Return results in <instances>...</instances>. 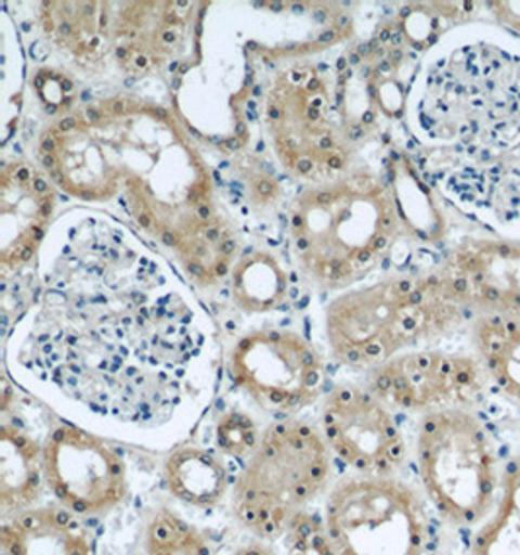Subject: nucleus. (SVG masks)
<instances>
[{"label":"nucleus","instance_id":"f257e3e1","mask_svg":"<svg viewBox=\"0 0 520 555\" xmlns=\"http://www.w3.org/2000/svg\"><path fill=\"white\" fill-rule=\"evenodd\" d=\"M415 464L425 499L444 527L476 532L492 515L505 466L472 410L427 413L417 427Z\"/></svg>","mask_w":520,"mask_h":555},{"label":"nucleus","instance_id":"f03ea898","mask_svg":"<svg viewBox=\"0 0 520 555\" xmlns=\"http://www.w3.org/2000/svg\"><path fill=\"white\" fill-rule=\"evenodd\" d=\"M329 476L328 444L318 433L307 423H277L232 486V515L251 537L275 540L328 488Z\"/></svg>","mask_w":520,"mask_h":555},{"label":"nucleus","instance_id":"7ed1b4c3","mask_svg":"<svg viewBox=\"0 0 520 555\" xmlns=\"http://www.w3.org/2000/svg\"><path fill=\"white\" fill-rule=\"evenodd\" d=\"M433 513L402 479L356 476L329 491L324 520L339 555H433L448 546Z\"/></svg>","mask_w":520,"mask_h":555},{"label":"nucleus","instance_id":"20e7f679","mask_svg":"<svg viewBox=\"0 0 520 555\" xmlns=\"http://www.w3.org/2000/svg\"><path fill=\"white\" fill-rule=\"evenodd\" d=\"M366 307L347 308L329 322V339L339 359L355 366L385 364L405 347L446 334L463 322L443 278L415 283L398 279L370 288Z\"/></svg>","mask_w":520,"mask_h":555},{"label":"nucleus","instance_id":"39448f33","mask_svg":"<svg viewBox=\"0 0 520 555\" xmlns=\"http://www.w3.org/2000/svg\"><path fill=\"white\" fill-rule=\"evenodd\" d=\"M46 488L78 517H104L126 501L123 459L96 435L61 425L43 444Z\"/></svg>","mask_w":520,"mask_h":555},{"label":"nucleus","instance_id":"423d86ee","mask_svg":"<svg viewBox=\"0 0 520 555\" xmlns=\"http://www.w3.org/2000/svg\"><path fill=\"white\" fill-rule=\"evenodd\" d=\"M231 378L281 420L314 402L324 384L316 351L281 332L246 335L232 351Z\"/></svg>","mask_w":520,"mask_h":555},{"label":"nucleus","instance_id":"0eeeda50","mask_svg":"<svg viewBox=\"0 0 520 555\" xmlns=\"http://www.w3.org/2000/svg\"><path fill=\"white\" fill-rule=\"evenodd\" d=\"M487 376L478 357L421 351L400 354L380 364L373 376V392L405 412L470 410L480 402Z\"/></svg>","mask_w":520,"mask_h":555},{"label":"nucleus","instance_id":"6e6552de","mask_svg":"<svg viewBox=\"0 0 520 555\" xmlns=\"http://www.w3.org/2000/svg\"><path fill=\"white\" fill-rule=\"evenodd\" d=\"M329 449L366 478H395L407 456L394 415L375 392L343 386L329 393L322 413Z\"/></svg>","mask_w":520,"mask_h":555},{"label":"nucleus","instance_id":"1a4fd4ad","mask_svg":"<svg viewBox=\"0 0 520 555\" xmlns=\"http://www.w3.org/2000/svg\"><path fill=\"white\" fill-rule=\"evenodd\" d=\"M4 555H96V542L78 515L65 507H31L4 518Z\"/></svg>","mask_w":520,"mask_h":555},{"label":"nucleus","instance_id":"9d476101","mask_svg":"<svg viewBox=\"0 0 520 555\" xmlns=\"http://www.w3.org/2000/svg\"><path fill=\"white\" fill-rule=\"evenodd\" d=\"M46 486L43 447L24 431L22 423L2 425L0 435V505L4 518L36 507Z\"/></svg>","mask_w":520,"mask_h":555},{"label":"nucleus","instance_id":"9b49d317","mask_svg":"<svg viewBox=\"0 0 520 555\" xmlns=\"http://www.w3.org/2000/svg\"><path fill=\"white\" fill-rule=\"evenodd\" d=\"M166 489L183 505L212 508L229 495V469L209 450L185 447L172 452L162 469Z\"/></svg>","mask_w":520,"mask_h":555},{"label":"nucleus","instance_id":"f8f14e48","mask_svg":"<svg viewBox=\"0 0 520 555\" xmlns=\"http://www.w3.org/2000/svg\"><path fill=\"white\" fill-rule=\"evenodd\" d=\"M472 334L487 380L520 405V318L482 314Z\"/></svg>","mask_w":520,"mask_h":555},{"label":"nucleus","instance_id":"ddd939ff","mask_svg":"<svg viewBox=\"0 0 520 555\" xmlns=\"http://www.w3.org/2000/svg\"><path fill=\"white\" fill-rule=\"evenodd\" d=\"M468 555H520V447L505 464L495 508L473 532Z\"/></svg>","mask_w":520,"mask_h":555},{"label":"nucleus","instance_id":"4468645a","mask_svg":"<svg viewBox=\"0 0 520 555\" xmlns=\"http://www.w3.org/2000/svg\"><path fill=\"white\" fill-rule=\"evenodd\" d=\"M143 555H214L209 540L178 511L158 505L141 530Z\"/></svg>","mask_w":520,"mask_h":555},{"label":"nucleus","instance_id":"2eb2a0df","mask_svg":"<svg viewBox=\"0 0 520 555\" xmlns=\"http://www.w3.org/2000/svg\"><path fill=\"white\" fill-rule=\"evenodd\" d=\"M285 538L287 555H339L326 520L304 511L290 522Z\"/></svg>","mask_w":520,"mask_h":555},{"label":"nucleus","instance_id":"dca6fc26","mask_svg":"<svg viewBox=\"0 0 520 555\" xmlns=\"http://www.w3.org/2000/svg\"><path fill=\"white\" fill-rule=\"evenodd\" d=\"M260 441L256 425L242 413H226L217 425V447L232 459H250Z\"/></svg>","mask_w":520,"mask_h":555},{"label":"nucleus","instance_id":"f3484780","mask_svg":"<svg viewBox=\"0 0 520 555\" xmlns=\"http://www.w3.org/2000/svg\"><path fill=\"white\" fill-rule=\"evenodd\" d=\"M487 9L492 10L493 16L502 24L503 28L511 29L512 34L520 36V0H497L487 2Z\"/></svg>","mask_w":520,"mask_h":555},{"label":"nucleus","instance_id":"a211bd4d","mask_svg":"<svg viewBox=\"0 0 520 555\" xmlns=\"http://www.w3.org/2000/svg\"><path fill=\"white\" fill-rule=\"evenodd\" d=\"M232 555H280L270 544H265V540L251 537L250 540L242 542L240 546L232 552Z\"/></svg>","mask_w":520,"mask_h":555},{"label":"nucleus","instance_id":"6ab92c4d","mask_svg":"<svg viewBox=\"0 0 520 555\" xmlns=\"http://www.w3.org/2000/svg\"><path fill=\"white\" fill-rule=\"evenodd\" d=\"M253 193L261 199H273L277 195V185L270 178H258L253 182Z\"/></svg>","mask_w":520,"mask_h":555},{"label":"nucleus","instance_id":"aec40b11","mask_svg":"<svg viewBox=\"0 0 520 555\" xmlns=\"http://www.w3.org/2000/svg\"><path fill=\"white\" fill-rule=\"evenodd\" d=\"M185 271L192 275V278L199 279L203 283H211L212 279L209 278V273H207V269L203 268L202 263H197V261H185Z\"/></svg>","mask_w":520,"mask_h":555},{"label":"nucleus","instance_id":"412c9836","mask_svg":"<svg viewBox=\"0 0 520 555\" xmlns=\"http://www.w3.org/2000/svg\"><path fill=\"white\" fill-rule=\"evenodd\" d=\"M107 114L114 115V117H121V115L129 114V102L123 98H117L106 104Z\"/></svg>","mask_w":520,"mask_h":555},{"label":"nucleus","instance_id":"4be33fe9","mask_svg":"<svg viewBox=\"0 0 520 555\" xmlns=\"http://www.w3.org/2000/svg\"><path fill=\"white\" fill-rule=\"evenodd\" d=\"M336 199H338V197H336V193L334 192L312 193V202H314V205H318V207H328V205H332Z\"/></svg>","mask_w":520,"mask_h":555},{"label":"nucleus","instance_id":"5701e85b","mask_svg":"<svg viewBox=\"0 0 520 555\" xmlns=\"http://www.w3.org/2000/svg\"><path fill=\"white\" fill-rule=\"evenodd\" d=\"M41 151H43V154H55V151H57V141L53 137V131L41 139Z\"/></svg>","mask_w":520,"mask_h":555},{"label":"nucleus","instance_id":"b1692460","mask_svg":"<svg viewBox=\"0 0 520 555\" xmlns=\"http://www.w3.org/2000/svg\"><path fill=\"white\" fill-rule=\"evenodd\" d=\"M78 127V117H65V119H61V124H58V131L61 133H70V131H75Z\"/></svg>","mask_w":520,"mask_h":555},{"label":"nucleus","instance_id":"393cba45","mask_svg":"<svg viewBox=\"0 0 520 555\" xmlns=\"http://www.w3.org/2000/svg\"><path fill=\"white\" fill-rule=\"evenodd\" d=\"M29 53H31V57L41 61V59L48 57V48H46L43 41H36V43L31 46V49H29Z\"/></svg>","mask_w":520,"mask_h":555},{"label":"nucleus","instance_id":"a878e982","mask_svg":"<svg viewBox=\"0 0 520 555\" xmlns=\"http://www.w3.org/2000/svg\"><path fill=\"white\" fill-rule=\"evenodd\" d=\"M234 249H236V240H222L221 244H219V251H221L222 258L232 256Z\"/></svg>","mask_w":520,"mask_h":555},{"label":"nucleus","instance_id":"bb28decb","mask_svg":"<svg viewBox=\"0 0 520 555\" xmlns=\"http://www.w3.org/2000/svg\"><path fill=\"white\" fill-rule=\"evenodd\" d=\"M34 254H36V244H24V246L18 249V256H16V258H18L20 261H29V259L34 258Z\"/></svg>","mask_w":520,"mask_h":555},{"label":"nucleus","instance_id":"cd10ccee","mask_svg":"<svg viewBox=\"0 0 520 555\" xmlns=\"http://www.w3.org/2000/svg\"><path fill=\"white\" fill-rule=\"evenodd\" d=\"M203 234H205L207 242H219V238H221V229H219L217 224H212V227L203 229Z\"/></svg>","mask_w":520,"mask_h":555},{"label":"nucleus","instance_id":"c85d7f7f","mask_svg":"<svg viewBox=\"0 0 520 555\" xmlns=\"http://www.w3.org/2000/svg\"><path fill=\"white\" fill-rule=\"evenodd\" d=\"M41 164L48 168L49 172L58 170V160L55 158V154H43V156H41Z\"/></svg>","mask_w":520,"mask_h":555},{"label":"nucleus","instance_id":"c756f323","mask_svg":"<svg viewBox=\"0 0 520 555\" xmlns=\"http://www.w3.org/2000/svg\"><path fill=\"white\" fill-rule=\"evenodd\" d=\"M87 119L90 121V124H102V119H106L104 117V114L100 112V109H94V107H88L87 109Z\"/></svg>","mask_w":520,"mask_h":555},{"label":"nucleus","instance_id":"7c9ffc66","mask_svg":"<svg viewBox=\"0 0 520 555\" xmlns=\"http://www.w3.org/2000/svg\"><path fill=\"white\" fill-rule=\"evenodd\" d=\"M31 185H34V190H36V193H41V195H51V192H49V183L46 182V180H41V178H36V180L31 182Z\"/></svg>","mask_w":520,"mask_h":555},{"label":"nucleus","instance_id":"2f4dec72","mask_svg":"<svg viewBox=\"0 0 520 555\" xmlns=\"http://www.w3.org/2000/svg\"><path fill=\"white\" fill-rule=\"evenodd\" d=\"M136 221L146 230H153V219L148 212H136Z\"/></svg>","mask_w":520,"mask_h":555},{"label":"nucleus","instance_id":"473e14b6","mask_svg":"<svg viewBox=\"0 0 520 555\" xmlns=\"http://www.w3.org/2000/svg\"><path fill=\"white\" fill-rule=\"evenodd\" d=\"M297 172L302 173V176H309L310 172H312V160H309V158H302V160H299L297 163Z\"/></svg>","mask_w":520,"mask_h":555},{"label":"nucleus","instance_id":"72a5a7b5","mask_svg":"<svg viewBox=\"0 0 520 555\" xmlns=\"http://www.w3.org/2000/svg\"><path fill=\"white\" fill-rule=\"evenodd\" d=\"M229 273V263L226 259H219L217 266H214V278H224Z\"/></svg>","mask_w":520,"mask_h":555},{"label":"nucleus","instance_id":"f704fd0d","mask_svg":"<svg viewBox=\"0 0 520 555\" xmlns=\"http://www.w3.org/2000/svg\"><path fill=\"white\" fill-rule=\"evenodd\" d=\"M338 39V29H328V31H324L322 36H320V43H334Z\"/></svg>","mask_w":520,"mask_h":555},{"label":"nucleus","instance_id":"c9c22d12","mask_svg":"<svg viewBox=\"0 0 520 555\" xmlns=\"http://www.w3.org/2000/svg\"><path fill=\"white\" fill-rule=\"evenodd\" d=\"M328 166L332 170H341L343 168V158L339 154H329Z\"/></svg>","mask_w":520,"mask_h":555},{"label":"nucleus","instance_id":"e433bc0d","mask_svg":"<svg viewBox=\"0 0 520 555\" xmlns=\"http://www.w3.org/2000/svg\"><path fill=\"white\" fill-rule=\"evenodd\" d=\"M160 238H162V244H166V246H178V244H180V242H178V238H176V234H173V232H170V230H165Z\"/></svg>","mask_w":520,"mask_h":555},{"label":"nucleus","instance_id":"4c0bfd02","mask_svg":"<svg viewBox=\"0 0 520 555\" xmlns=\"http://www.w3.org/2000/svg\"><path fill=\"white\" fill-rule=\"evenodd\" d=\"M58 34H61L63 38H68V36L73 34V26H70V22H67V20H65V22H61V24H58Z\"/></svg>","mask_w":520,"mask_h":555},{"label":"nucleus","instance_id":"58836bf2","mask_svg":"<svg viewBox=\"0 0 520 555\" xmlns=\"http://www.w3.org/2000/svg\"><path fill=\"white\" fill-rule=\"evenodd\" d=\"M197 217H199L202 221H209V219H211V207H207V205H202V207L197 209Z\"/></svg>","mask_w":520,"mask_h":555},{"label":"nucleus","instance_id":"ea45409f","mask_svg":"<svg viewBox=\"0 0 520 555\" xmlns=\"http://www.w3.org/2000/svg\"><path fill=\"white\" fill-rule=\"evenodd\" d=\"M151 114L156 115V117H160V119H165V121L170 119V114L166 112L165 107H151Z\"/></svg>","mask_w":520,"mask_h":555},{"label":"nucleus","instance_id":"a19ab883","mask_svg":"<svg viewBox=\"0 0 520 555\" xmlns=\"http://www.w3.org/2000/svg\"><path fill=\"white\" fill-rule=\"evenodd\" d=\"M363 134H365V131H363L359 125H355V127H351V129H349V139H353V141L361 139Z\"/></svg>","mask_w":520,"mask_h":555},{"label":"nucleus","instance_id":"79ce46f5","mask_svg":"<svg viewBox=\"0 0 520 555\" xmlns=\"http://www.w3.org/2000/svg\"><path fill=\"white\" fill-rule=\"evenodd\" d=\"M320 149L322 151H329V149H334V141H332V137H322V141H320Z\"/></svg>","mask_w":520,"mask_h":555},{"label":"nucleus","instance_id":"37998d69","mask_svg":"<svg viewBox=\"0 0 520 555\" xmlns=\"http://www.w3.org/2000/svg\"><path fill=\"white\" fill-rule=\"evenodd\" d=\"M351 28V20L347 18V16H341L338 18V24H336V29Z\"/></svg>","mask_w":520,"mask_h":555},{"label":"nucleus","instance_id":"c03bdc74","mask_svg":"<svg viewBox=\"0 0 520 555\" xmlns=\"http://www.w3.org/2000/svg\"><path fill=\"white\" fill-rule=\"evenodd\" d=\"M270 119L271 121H280L281 119V109H277L273 104L270 106Z\"/></svg>","mask_w":520,"mask_h":555},{"label":"nucleus","instance_id":"a18cd8bd","mask_svg":"<svg viewBox=\"0 0 520 555\" xmlns=\"http://www.w3.org/2000/svg\"><path fill=\"white\" fill-rule=\"evenodd\" d=\"M234 131H236V137H240L242 141H244V137H246V125L242 124V121H238Z\"/></svg>","mask_w":520,"mask_h":555},{"label":"nucleus","instance_id":"49530a36","mask_svg":"<svg viewBox=\"0 0 520 555\" xmlns=\"http://www.w3.org/2000/svg\"><path fill=\"white\" fill-rule=\"evenodd\" d=\"M310 242L309 238H304V236H299V240H297V248L302 249H309Z\"/></svg>","mask_w":520,"mask_h":555},{"label":"nucleus","instance_id":"de8ad7c7","mask_svg":"<svg viewBox=\"0 0 520 555\" xmlns=\"http://www.w3.org/2000/svg\"><path fill=\"white\" fill-rule=\"evenodd\" d=\"M173 39H176V36H173L172 31H170V29H168V31H165V34H162V41H165V43H172Z\"/></svg>","mask_w":520,"mask_h":555},{"label":"nucleus","instance_id":"09e8293b","mask_svg":"<svg viewBox=\"0 0 520 555\" xmlns=\"http://www.w3.org/2000/svg\"><path fill=\"white\" fill-rule=\"evenodd\" d=\"M265 7H270V9L275 10V12H280V10H283V7H285V4H283V2H268Z\"/></svg>","mask_w":520,"mask_h":555},{"label":"nucleus","instance_id":"8fccbe9b","mask_svg":"<svg viewBox=\"0 0 520 555\" xmlns=\"http://www.w3.org/2000/svg\"><path fill=\"white\" fill-rule=\"evenodd\" d=\"M136 67H143L145 68L146 65H148V59L146 57H141V55H139V57H136Z\"/></svg>","mask_w":520,"mask_h":555},{"label":"nucleus","instance_id":"3c124183","mask_svg":"<svg viewBox=\"0 0 520 555\" xmlns=\"http://www.w3.org/2000/svg\"><path fill=\"white\" fill-rule=\"evenodd\" d=\"M346 67H347L346 59H343V57L339 59V61H338V70H339V73H343V68H346Z\"/></svg>","mask_w":520,"mask_h":555},{"label":"nucleus","instance_id":"603ef678","mask_svg":"<svg viewBox=\"0 0 520 555\" xmlns=\"http://www.w3.org/2000/svg\"><path fill=\"white\" fill-rule=\"evenodd\" d=\"M107 18H106V12H102V16H100V26L102 28H106Z\"/></svg>","mask_w":520,"mask_h":555}]
</instances>
